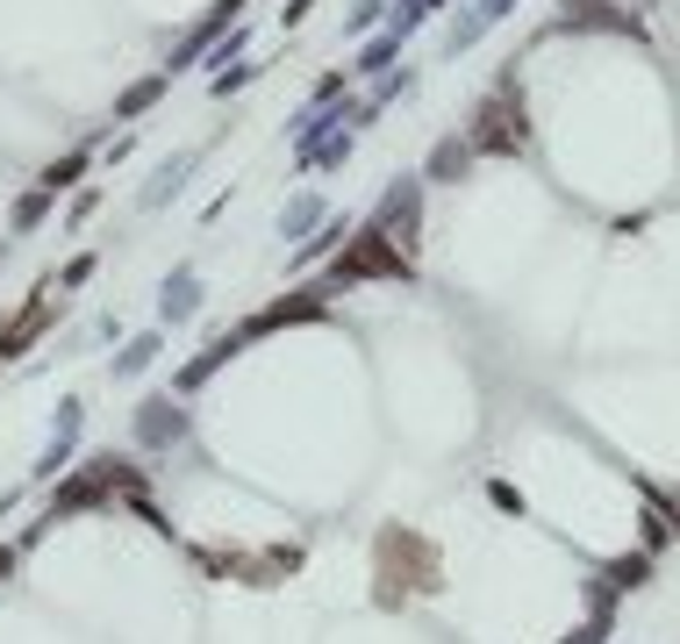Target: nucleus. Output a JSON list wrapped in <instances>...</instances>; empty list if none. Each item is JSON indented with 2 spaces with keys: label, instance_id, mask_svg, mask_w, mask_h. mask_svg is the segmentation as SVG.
<instances>
[{
  "label": "nucleus",
  "instance_id": "nucleus-2",
  "mask_svg": "<svg viewBox=\"0 0 680 644\" xmlns=\"http://www.w3.org/2000/svg\"><path fill=\"white\" fill-rule=\"evenodd\" d=\"M566 29H616V36H630L638 15H630L623 0H566Z\"/></svg>",
  "mask_w": 680,
  "mask_h": 644
},
{
  "label": "nucleus",
  "instance_id": "nucleus-1",
  "mask_svg": "<svg viewBox=\"0 0 680 644\" xmlns=\"http://www.w3.org/2000/svg\"><path fill=\"white\" fill-rule=\"evenodd\" d=\"M530 122H523V94H516V79H502L487 94V101L473 108V136H466V144H473V151H487V158H516L530 144Z\"/></svg>",
  "mask_w": 680,
  "mask_h": 644
},
{
  "label": "nucleus",
  "instance_id": "nucleus-5",
  "mask_svg": "<svg viewBox=\"0 0 680 644\" xmlns=\"http://www.w3.org/2000/svg\"><path fill=\"white\" fill-rule=\"evenodd\" d=\"M316 215H323V201H294L287 215H280V230H287V237H301V230H308Z\"/></svg>",
  "mask_w": 680,
  "mask_h": 644
},
{
  "label": "nucleus",
  "instance_id": "nucleus-3",
  "mask_svg": "<svg viewBox=\"0 0 680 644\" xmlns=\"http://www.w3.org/2000/svg\"><path fill=\"white\" fill-rule=\"evenodd\" d=\"M466 165H473V144H466V136H444L437 151H430V179H459Z\"/></svg>",
  "mask_w": 680,
  "mask_h": 644
},
{
  "label": "nucleus",
  "instance_id": "nucleus-4",
  "mask_svg": "<svg viewBox=\"0 0 680 644\" xmlns=\"http://www.w3.org/2000/svg\"><path fill=\"white\" fill-rule=\"evenodd\" d=\"M194 294H201V280H194V272H172L165 280V315H187Z\"/></svg>",
  "mask_w": 680,
  "mask_h": 644
}]
</instances>
